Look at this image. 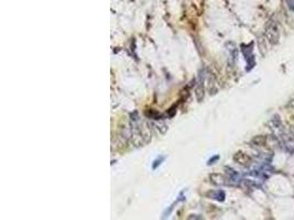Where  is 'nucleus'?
I'll return each mask as SVG.
<instances>
[{
	"label": "nucleus",
	"instance_id": "f257e3e1",
	"mask_svg": "<svg viewBox=\"0 0 294 220\" xmlns=\"http://www.w3.org/2000/svg\"><path fill=\"white\" fill-rule=\"evenodd\" d=\"M266 35H267L268 40L270 41L271 44H276L279 41L280 32L278 24L274 21H270L267 25V31H266Z\"/></svg>",
	"mask_w": 294,
	"mask_h": 220
},
{
	"label": "nucleus",
	"instance_id": "f03ea898",
	"mask_svg": "<svg viewBox=\"0 0 294 220\" xmlns=\"http://www.w3.org/2000/svg\"><path fill=\"white\" fill-rule=\"evenodd\" d=\"M233 161H235L236 163H238V164H240V165L246 166V165H248V164H250L251 159H250L249 155L243 153V152H237V153L233 155Z\"/></svg>",
	"mask_w": 294,
	"mask_h": 220
},
{
	"label": "nucleus",
	"instance_id": "7ed1b4c3",
	"mask_svg": "<svg viewBox=\"0 0 294 220\" xmlns=\"http://www.w3.org/2000/svg\"><path fill=\"white\" fill-rule=\"evenodd\" d=\"M251 142L256 145L262 146V145L266 144V142H267V138H266L264 136H255V138L252 139Z\"/></svg>",
	"mask_w": 294,
	"mask_h": 220
},
{
	"label": "nucleus",
	"instance_id": "20e7f679",
	"mask_svg": "<svg viewBox=\"0 0 294 220\" xmlns=\"http://www.w3.org/2000/svg\"><path fill=\"white\" fill-rule=\"evenodd\" d=\"M286 5H288L289 9L294 11V0H286Z\"/></svg>",
	"mask_w": 294,
	"mask_h": 220
}]
</instances>
